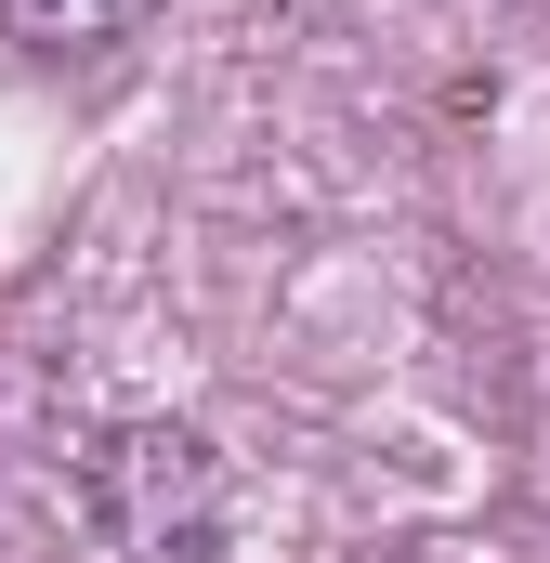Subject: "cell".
<instances>
[{"label":"cell","mask_w":550,"mask_h":563,"mask_svg":"<svg viewBox=\"0 0 550 563\" xmlns=\"http://www.w3.org/2000/svg\"><path fill=\"white\" fill-rule=\"evenodd\" d=\"M132 0H40V26H119Z\"/></svg>","instance_id":"6da1fadb"}]
</instances>
